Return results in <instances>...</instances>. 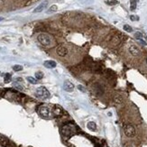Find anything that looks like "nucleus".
<instances>
[{
    "mask_svg": "<svg viewBox=\"0 0 147 147\" xmlns=\"http://www.w3.org/2000/svg\"><path fill=\"white\" fill-rule=\"evenodd\" d=\"M35 96L38 99H46L50 97V92L48 91V89L45 87H39L36 89V91H35Z\"/></svg>",
    "mask_w": 147,
    "mask_h": 147,
    "instance_id": "7ed1b4c3",
    "label": "nucleus"
},
{
    "mask_svg": "<svg viewBox=\"0 0 147 147\" xmlns=\"http://www.w3.org/2000/svg\"><path fill=\"white\" fill-rule=\"evenodd\" d=\"M14 87H15V88H17V89H19V90H22L23 89V87L20 84H18V83H14Z\"/></svg>",
    "mask_w": 147,
    "mask_h": 147,
    "instance_id": "a878e982",
    "label": "nucleus"
},
{
    "mask_svg": "<svg viewBox=\"0 0 147 147\" xmlns=\"http://www.w3.org/2000/svg\"><path fill=\"white\" fill-rule=\"evenodd\" d=\"M87 127L88 128V130L90 131H96L97 130V125L94 122H88V125H87Z\"/></svg>",
    "mask_w": 147,
    "mask_h": 147,
    "instance_id": "4468645a",
    "label": "nucleus"
},
{
    "mask_svg": "<svg viewBox=\"0 0 147 147\" xmlns=\"http://www.w3.org/2000/svg\"><path fill=\"white\" fill-rule=\"evenodd\" d=\"M139 41H140V43H142L143 45H146V42H144V41L143 40V39H140V40H139Z\"/></svg>",
    "mask_w": 147,
    "mask_h": 147,
    "instance_id": "cd10ccee",
    "label": "nucleus"
},
{
    "mask_svg": "<svg viewBox=\"0 0 147 147\" xmlns=\"http://www.w3.org/2000/svg\"><path fill=\"white\" fill-rule=\"evenodd\" d=\"M130 19H131L132 21H138L139 17L137 16H130Z\"/></svg>",
    "mask_w": 147,
    "mask_h": 147,
    "instance_id": "393cba45",
    "label": "nucleus"
},
{
    "mask_svg": "<svg viewBox=\"0 0 147 147\" xmlns=\"http://www.w3.org/2000/svg\"><path fill=\"white\" fill-rule=\"evenodd\" d=\"M114 101L116 103V104H120V103H122V102H123V99H122V97H121V96H119V95H116V97H115V99H114Z\"/></svg>",
    "mask_w": 147,
    "mask_h": 147,
    "instance_id": "a211bd4d",
    "label": "nucleus"
},
{
    "mask_svg": "<svg viewBox=\"0 0 147 147\" xmlns=\"http://www.w3.org/2000/svg\"><path fill=\"white\" fill-rule=\"evenodd\" d=\"M0 74H1V72H0Z\"/></svg>",
    "mask_w": 147,
    "mask_h": 147,
    "instance_id": "2f4dec72",
    "label": "nucleus"
},
{
    "mask_svg": "<svg viewBox=\"0 0 147 147\" xmlns=\"http://www.w3.org/2000/svg\"><path fill=\"white\" fill-rule=\"evenodd\" d=\"M52 114H53L55 116H61V115L62 114V110H61V107H55L53 108V110H52Z\"/></svg>",
    "mask_w": 147,
    "mask_h": 147,
    "instance_id": "ddd939ff",
    "label": "nucleus"
},
{
    "mask_svg": "<svg viewBox=\"0 0 147 147\" xmlns=\"http://www.w3.org/2000/svg\"><path fill=\"white\" fill-rule=\"evenodd\" d=\"M3 19H4L3 17H0V22H1V21H2V20H3Z\"/></svg>",
    "mask_w": 147,
    "mask_h": 147,
    "instance_id": "c756f323",
    "label": "nucleus"
},
{
    "mask_svg": "<svg viewBox=\"0 0 147 147\" xmlns=\"http://www.w3.org/2000/svg\"><path fill=\"white\" fill-rule=\"evenodd\" d=\"M93 90H94V91H95L97 94H102V93H103V88H101L100 85H99V84H97V83H96V84L93 86Z\"/></svg>",
    "mask_w": 147,
    "mask_h": 147,
    "instance_id": "f8f14e48",
    "label": "nucleus"
},
{
    "mask_svg": "<svg viewBox=\"0 0 147 147\" xmlns=\"http://www.w3.org/2000/svg\"><path fill=\"white\" fill-rule=\"evenodd\" d=\"M27 80L32 84H36L37 83V80L35 78H33V77H27Z\"/></svg>",
    "mask_w": 147,
    "mask_h": 147,
    "instance_id": "aec40b11",
    "label": "nucleus"
},
{
    "mask_svg": "<svg viewBox=\"0 0 147 147\" xmlns=\"http://www.w3.org/2000/svg\"><path fill=\"white\" fill-rule=\"evenodd\" d=\"M124 132H125V135L129 138H132V137L135 136V134H136V131H135V126H133L132 125H126L124 128Z\"/></svg>",
    "mask_w": 147,
    "mask_h": 147,
    "instance_id": "39448f33",
    "label": "nucleus"
},
{
    "mask_svg": "<svg viewBox=\"0 0 147 147\" xmlns=\"http://www.w3.org/2000/svg\"><path fill=\"white\" fill-rule=\"evenodd\" d=\"M56 52H57L58 55L61 56V57H65L68 53V50L64 46H59L56 49Z\"/></svg>",
    "mask_w": 147,
    "mask_h": 147,
    "instance_id": "0eeeda50",
    "label": "nucleus"
},
{
    "mask_svg": "<svg viewBox=\"0 0 147 147\" xmlns=\"http://www.w3.org/2000/svg\"><path fill=\"white\" fill-rule=\"evenodd\" d=\"M47 5H48V1H44V2H43V3H41L40 5H39L38 6H37L36 8L33 10V13H34V14H36V13L43 12V11L45 9V7L47 6Z\"/></svg>",
    "mask_w": 147,
    "mask_h": 147,
    "instance_id": "6e6552de",
    "label": "nucleus"
},
{
    "mask_svg": "<svg viewBox=\"0 0 147 147\" xmlns=\"http://www.w3.org/2000/svg\"><path fill=\"white\" fill-rule=\"evenodd\" d=\"M0 144L3 147H7L9 144V141L6 137L3 136V135H0Z\"/></svg>",
    "mask_w": 147,
    "mask_h": 147,
    "instance_id": "9d476101",
    "label": "nucleus"
},
{
    "mask_svg": "<svg viewBox=\"0 0 147 147\" xmlns=\"http://www.w3.org/2000/svg\"><path fill=\"white\" fill-rule=\"evenodd\" d=\"M137 2H138V0H131V2H130V10L135 11L136 9Z\"/></svg>",
    "mask_w": 147,
    "mask_h": 147,
    "instance_id": "2eb2a0df",
    "label": "nucleus"
},
{
    "mask_svg": "<svg viewBox=\"0 0 147 147\" xmlns=\"http://www.w3.org/2000/svg\"><path fill=\"white\" fill-rule=\"evenodd\" d=\"M11 80H12V76H11L10 73H6V74H5V78H4V81H5V83H9V82L11 81Z\"/></svg>",
    "mask_w": 147,
    "mask_h": 147,
    "instance_id": "dca6fc26",
    "label": "nucleus"
},
{
    "mask_svg": "<svg viewBox=\"0 0 147 147\" xmlns=\"http://www.w3.org/2000/svg\"><path fill=\"white\" fill-rule=\"evenodd\" d=\"M43 78V73L42 71H37V72H35V79L36 80H42Z\"/></svg>",
    "mask_w": 147,
    "mask_h": 147,
    "instance_id": "6ab92c4d",
    "label": "nucleus"
},
{
    "mask_svg": "<svg viewBox=\"0 0 147 147\" xmlns=\"http://www.w3.org/2000/svg\"><path fill=\"white\" fill-rule=\"evenodd\" d=\"M129 52L132 54L133 56H138L140 55V50L137 48L135 45H131L129 47Z\"/></svg>",
    "mask_w": 147,
    "mask_h": 147,
    "instance_id": "1a4fd4ad",
    "label": "nucleus"
},
{
    "mask_svg": "<svg viewBox=\"0 0 147 147\" xmlns=\"http://www.w3.org/2000/svg\"><path fill=\"white\" fill-rule=\"evenodd\" d=\"M13 69H14L15 71H21L23 69V66H21V65H15V66H13Z\"/></svg>",
    "mask_w": 147,
    "mask_h": 147,
    "instance_id": "412c9836",
    "label": "nucleus"
},
{
    "mask_svg": "<svg viewBox=\"0 0 147 147\" xmlns=\"http://www.w3.org/2000/svg\"><path fill=\"white\" fill-rule=\"evenodd\" d=\"M75 132H76V127L71 124L64 125L61 128V133L64 136H71L72 135H74Z\"/></svg>",
    "mask_w": 147,
    "mask_h": 147,
    "instance_id": "f03ea898",
    "label": "nucleus"
},
{
    "mask_svg": "<svg viewBox=\"0 0 147 147\" xmlns=\"http://www.w3.org/2000/svg\"><path fill=\"white\" fill-rule=\"evenodd\" d=\"M78 88L80 90H81V92H86V88H84V87H82L81 85H79L78 86Z\"/></svg>",
    "mask_w": 147,
    "mask_h": 147,
    "instance_id": "bb28decb",
    "label": "nucleus"
},
{
    "mask_svg": "<svg viewBox=\"0 0 147 147\" xmlns=\"http://www.w3.org/2000/svg\"><path fill=\"white\" fill-rule=\"evenodd\" d=\"M146 63H147V58H146Z\"/></svg>",
    "mask_w": 147,
    "mask_h": 147,
    "instance_id": "7c9ffc66",
    "label": "nucleus"
},
{
    "mask_svg": "<svg viewBox=\"0 0 147 147\" xmlns=\"http://www.w3.org/2000/svg\"><path fill=\"white\" fill-rule=\"evenodd\" d=\"M135 38H136V39H138V40H140V39H142L143 34L140 33V32H137V33H135Z\"/></svg>",
    "mask_w": 147,
    "mask_h": 147,
    "instance_id": "b1692460",
    "label": "nucleus"
},
{
    "mask_svg": "<svg viewBox=\"0 0 147 147\" xmlns=\"http://www.w3.org/2000/svg\"><path fill=\"white\" fill-rule=\"evenodd\" d=\"M125 147H135V146H134L132 144H125Z\"/></svg>",
    "mask_w": 147,
    "mask_h": 147,
    "instance_id": "c85d7f7f",
    "label": "nucleus"
},
{
    "mask_svg": "<svg viewBox=\"0 0 147 147\" xmlns=\"http://www.w3.org/2000/svg\"><path fill=\"white\" fill-rule=\"evenodd\" d=\"M38 114L42 116L43 118H51L52 116V110L51 108L48 107V106H45V105H43V106H40L38 107Z\"/></svg>",
    "mask_w": 147,
    "mask_h": 147,
    "instance_id": "f257e3e1",
    "label": "nucleus"
},
{
    "mask_svg": "<svg viewBox=\"0 0 147 147\" xmlns=\"http://www.w3.org/2000/svg\"><path fill=\"white\" fill-rule=\"evenodd\" d=\"M57 9H58L57 5H52V6H51L50 8L48 9L47 13H48V14H52V13L56 12V11H57Z\"/></svg>",
    "mask_w": 147,
    "mask_h": 147,
    "instance_id": "f3484780",
    "label": "nucleus"
},
{
    "mask_svg": "<svg viewBox=\"0 0 147 147\" xmlns=\"http://www.w3.org/2000/svg\"><path fill=\"white\" fill-rule=\"evenodd\" d=\"M39 43H41L43 46H49V45L52 43V38L49 34H46V33H41V34L38 35L37 37Z\"/></svg>",
    "mask_w": 147,
    "mask_h": 147,
    "instance_id": "20e7f679",
    "label": "nucleus"
},
{
    "mask_svg": "<svg viewBox=\"0 0 147 147\" xmlns=\"http://www.w3.org/2000/svg\"><path fill=\"white\" fill-rule=\"evenodd\" d=\"M63 88L64 90L68 92H71L73 91L74 89V85L72 84V82H71L69 80H65L64 81V84H63Z\"/></svg>",
    "mask_w": 147,
    "mask_h": 147,
    "instance_id": "423d86ee",
    "label": "nucleus"
},
{
    "mask_svg": "<svg viewBox=\"0 0 147 147\" xmlns=\"http://www.w3.org/2000/svg\"><path fill=\"white\" fill-rule=\"evenodd\" d=\"M124 30H125V32H128V33H131V32L133 31L132 27L130 25H128V24H125V25H124Z\"/></svg>",
    "mask_w": 147,
    "mask_h": 147,
    "instance_id": "4be33fe9",
    "label": "nucleus"
},
{
    "mask_svg": "<svg viewBox=\"0 0 147 147\" xmlns=\"http://www.w3.org/2000/svg\"><path fill=\"white\" fill-rule=\"evenodd\" d=\"M43 65L46 68H48V69H52V68H55L57 64H56V62L54 61H44Z\"/></svg>",
    "mask_w": 147,
    "mask_h": 147,
    "instance_id": "9b49d317",
    "label": "nucleus"
},
{
    "mask_svg": "<svg viewBox=\"0 0 147 147\" xmlns=\"http://www.w3.org/2000/svg\"><path fill=\"white\" fill-rule=\"evenodd\" d=\"M107 3L108 4V5H116L118 2L116 1V0H107Z\"/></svg>",
    "mask_w": 147,
    "mask_h": 147,
    "instance_id": "5701e85b",
    "label": "nucleus"
}]
</instances>
